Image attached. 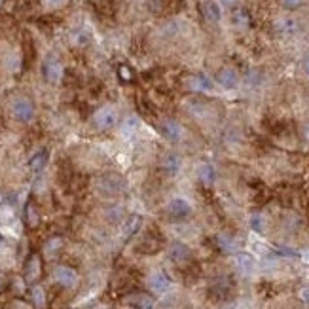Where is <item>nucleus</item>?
<instances>
[{"mask_svg":"<svg viewBox=\"0 0 309 309\" xmlns=\"http://www.w3.org/2000/svg\"><path fill=\"white\" fill-rule=\"evenodd\" d=\"M125 186H127V182L120 173H107L95 181V190L102 197H116V195L123 194Z\"/></svg>","mask_w":309,"mask_h":309,"instance_id":"nucleus-1","label":"nucleus"},{"mask_svg":"<svg viewBox=\"0 0 309 309\" xmlns=\"http://www.w3.org/2000/svg\"><path fill=\"white\" fill-rule=\"evenodd\" d=\"M118 121H120V114H118V108L112 107V105H105V107H101L93 114L95 127L101 129V131L114 129L118 125Z\"/></svg>","mask_w":309,"mask_h":309,"instance_id":"nucleus-2","label":"nucleus"},{"mask_svg":"<svg viewBox=\"0 0 309 309\" xmlns=\"http://www.w3.org/2000/svg\"><path fill=\"white\" fill-rule=\"evenodd\" d=\"M10 110H12V116H14L17 121H21V123H29V121H33L34 114H36L33 101L27 99V97H17V99H14Z\"/></svg>","mask_w":309,"mask_h":309,"instance_id":"nucleus-3","label":"nucleus"},{"mask_svg":"<svg viewBox=\"0 0 309 309\" xmlns=\"http://www.w3.org/2000/svg\"><path fill=\"white\" fill-rule=\"evenodd\" d=\"M192 203L186 199V197H173L171 201L167 203V215L175 220H184L192 215Z\"/></svg>","mask_w":309,"mask_h":309,"instance_id":"nucleus-4","label":"nucleus"},{"mask_svg":"<svg viewBox=\"0 0 309 309\" xmlns=\"http://www.w3.org/2000/svg\"><path fill=\"white\" fill-rule=\"evenodd\" d=\"M160 133H162L163 139H167L169 142H181L182 139H184L186 131H184V127H182L176 120L167 118V120H163L162 123H160Z\"/></svg>","mask_w":309,"mask_h":309,"instance_id":"nucleus-5","label":"nucleus"},{"mask_svg":"<svg viewBox=\"0 0 309 309\" xmlns=\"http://www.w3.org/2000/svg\"><path fill=\"white\" fill-rule=\"evenodd\" d=\"M148 287H150V290H152L154 294L163 296L171 290L173 282H171V279H169V275L165 271H152V273L148 275Z\"/></svg>","mask_w":309,"mask_h":309,"instance_id":"nucleus-6","label":"nucleus"},{"mask_svg":"<svg viewBox=\"0 0 309 309\" xmlns=\"http://www.w3.org/2000/svg\"><path fill=\"white\" fill-rule=\"evenodd\" d=\"M54 281L59 282L65 289H74L80 281V277L76 273V269L68 268V266H57L54 269Z\"/></svg>","mask_w":309,"mask_h":309,"instance_id":"nucleus-7","label":"nucleus"},{"mask_svg":"<svg viewBox=\"0 0 309 309\" xmlns=\"http://www.w3.org/2000/svg\"><path fill=\"white\" fill-rule=\"evenodd\" d=\"M42 72H44V78H46L47 84H59L65 68H63V63H61L57 57H47V59L44 61Z\"/></svg>","mask_w":309,"mask_h":309,"instance_id":"nucleus-8","label":"nucleus"},{"mask_svg":"<svg viewBox=\"0 0 309 309\" xmlns=\"http://www.w3.org/2000/svg\"><path fill=\"white\" fill-rule=\"evenodd\" d=\"M123 303L129 309H156V300L146 292H135L123 298Z\"/></svg>","mask_w":309,"mask_h":309,"instance_id":"nucleus-9","label":"nucleus"},{"mask_svg":"<svg viewBox=\"0 0 309 309\" xmlns=\"http://www.w3.org/2000/svg\"><path fill=\"white\" fill-rule=\"evenodd\" d=\"M169 258L173 260L175 264L182 266V264H188L190 258H192V250L186 243H181V241H175L171 243V247H169Z\"/></svg>","mask_w":309,"mask_h":309,"instance_id":"nucleus-10","label":"nucleus"},{"mask_svg":"<svg viewBox=\"0 0 309 309\" xmlns=\"http://www.w3.org/2000/svg\"><path fill=\"white\" fill-rule=\"evenodd\" d=\"M160 167L165 175H176L182 167V158L176 152H167V154L162 158V162H160Z\"/></svg>","mask_w":309,"mask_h":309,"instance_id":"nucleus-11","label":"nucleus"},{"mask_svg":"<svg viewBox=\"0 0 309 309\" xmlns=\"http://www.w3.org/2000/svg\"><path fill=\"white\" fill-rule=\"evenodd\" d=\"M216 82H218L224 89H234L239 86V74H237L236 68L224 67L220 72L216 74Z\"/></svg>","mask_w":309,"mask_h":309,"instance_id":"nucleus-12","label":"nucleus"},{"mask_svg":"<svg viewBox=\"0 0 309 309\" xmlns=\"http://www.w3.org/2000/svg\"><path fill=\"white\" fill-rule=\"evenodd\" d=\"M275 31L279 34H282V36H292V34H296L300 31V23L294 17L285 15V17H279L275 21Z\"/></svg>","mask_w":309,"mask_h":309,"instance_id":"nucleus-13","label":"nucleus"},{"mask_svg":"<svg viewBox=\"0 0 309 309\" xmlns=\"http://www.w3.org/2000/svg\"><path fill=\"white\" fill-rule=\"evenodd\" d=\"M236 266L243 275H252L256 269L254 256L249 254V252H239V254L236 256Z\"/></svg>","mask_w":309,"mask_h":309,"instance_id":"nucleus-14","label":"nucleus"},{"mask_svg":"<svg viewBox=\"0 0 309 309\" xmlns=\"http://www.w3.org/2000/svg\"><path fill=\"white\" fill-rule=\"evenodd\" d=\"M139 129H141V120H139L137 116H127L125 120L121 121L120 133H121V137L131 139V137H135V135L139 133Z\"/></svg>","mask_w":309,"mask_h":309,"instance_id":"nucleus-15","label":"nucleus"},{"mask_svg":"<svg viewBox=\"0 0 309 309\" xmlns=\"http://www.w3.org/2000/svg\"><path fill=\"white\" fill-rule=\"evenodd\" d=\"M188 88L194 89V91H199V93H205V91L213 89V82L205 74H195V76L188 78Z\"/></svg>","mask_w":309,"mask_h":309,"instance_id":"nucleus-16","label":"nucleus"},{"mask_svg":"<svg viewBox=\"0 0 309 309\" xmlns=\"http://www.w3.org/2000/svg\"><path fill=\"white\" fill-rule=\"evenodd\" d=\"M42 273V262H40V256L38 254H33L29 258L27 266H25V277H27V281L34 282Z\"/></svg>","mask_w":309,"mask_h":309,"instance_id":"nucleus-17","label":"nucleus"},{"mask_svg":"<svg viewBox=\"0 0 309 309\" xmlns=\"http://www.w3.org/2000/svg\"><path fill=\"white\" fill-rule=\"evenodd\" d=\"M197 176H199L201 184H205V186H213L216 182V169L213 167L211 163H201V165L197 167Z\"/></svg>","mask_w":309,"mask_h":309,"instance_id":"nucleus-18","label":"nucleus"},{"mask_svg":"<svg viewBox=\"0 0 309 309\" xmlns=\"http://www.w3.org/2000/svg\"><path fill=\"white\" fill-rule=\"evenodd\" d=\"M216 243H218V247L222 249V252H228V254H234V252H237V249H239L237 241L229 236V234H220V236L216 237Z\"/></svg>","mask_w":309,"mask_h":309,"instance_id":"nucleus-19","label":"nucleus"},{"mask_svg":"<svg viewBox=\"0 0 309 309\" xmlns=\"http://www.w3.org/2000/svg\"><path fill=\"white\" fill-rule=\"evenodd\" d=\"M139 228H141V216L139 215L129 216L127 220L123 222V226H121V237H123V239H127V237L133 236Z\"/></svg>","mask_w":309,"mask_h":309,"instance_id":"nucleus-20","label":"nucleus"},{"mask_svg":"<svg viewBox=\"0 0 309 309\" xmlns=\"http://www.w3.org/2000/svg\"><path fill=\"white\" fill-rule=\"evenodd\" d=\"M203 14H205V19L211 21V23H218L220 21V6L216 2H207L203 6Z\"/></svg>","mask_w":309,"mask_h":309,"instance_id":"nucleus-21","label":"nucleus"},{"mask_svg":"<svg viewBox=\"0 0 309 309\" xmlns=\"http://www.w3.org/2000/svg\"><path fill=\"white\" fill-rule=\"evenodd\" d=\"M31 296H33V303L38 309H42L46 305V292H44V289H42L40 285H34L33 289H31Z\"/></svg>","mask_w":309,"mask_h":309,"instance_id":"nucleus-22","label":"nucleus"},{"mask_svg":"<svg viewBox=\"0 0 309 309\" xmlns=\"http://www.w3.org/2000/svg\"><path fill=\"white\" fill-rule=\"evenodd\" d=\"M249 224H250V229H252V231L262 234L264 229H266V216L260 215V213H254V215H250Z\"/></svg>","mask_w":309,"mask_h":309,"instance_id":"nucleus-23","label":"nucleus"},{"mask_svg":"<svg viewBox=\"0 0 309 309\" xmlns=\"http://www.w3.org/2000/svg\"><path fill=\"white\" fill-rule=\"evenodd\" d=\"M46 160H47V152H44V150H42V152H38V154L31 160V163H29V165H31V169H33V171H40V169L46 165Z\"/></svg>","mask_w":309,"mask_h":309,"instance_id":"nucleus-24","label":"nucleus"},{"mask_svg":"<svg viewBox=\"0 0 309 309\" xmlns=\"http://www.w3.org/2000/svg\"><path fill=\"white\" fill-rule=\"evenodd\" d=\"M61 247H63V239H61V237H54V239H49V241L46 243L44 250H46L47 256H54Z\"/></svg>","mask_w":309,"mask_h":309,"instance_id":"nucleus-25","label":"nucleus"},{"mask_svg":"<svg viewBox=\"0 0 309 309\" xmlns=\"http://www.w3.org/2000/svg\"><path fill=\"white\" fill-rule=\"evenodd\" d=\"M249 14L247 12H243V10H237L236 14H234V25L239 29H245L249 25Z\"/></svg>","mask_w":309,"mask_h":309,"instance_id":"nucleus-26","label":"nucleus"},{"mask_svg":"<svg viewBox=\"0 0 309 309\" xmlns=\"http://www.w3.org/2000/svg\"><path fill=\"white\" fill-rule=\"evenodd\" d=\"M38 220H40V216H38V213H36V209H34L33 203H29L27 205V222H29V226H36L38 224Z\"/></svg>","mask_w":309,"mask_h":309,"instance_id":"nucleus-27","label":"nucleus"},{"mask_svg":"<svg viewBox=\"0 0 309 309\" xmlns=\"http://www.w3.org/2000/svg\"><path fill=\"white\" fill-rule=\"evenodd\" d=\"M281 2L282 8H287V10H296V8H300L303 4V0H279Z\"/></svg>","mask_w":309,"mask_h":309,"instance_id":"nucleus-28","label":"nucleus"},{"mask_svg":"<svg viewBox=\"0 0 309 309\" xmlns=\"http://www.w3.org/2000/svg\"><path fill=\"white\" fill-rule=\"evenodd\" d=\"M118 72H120V78L123 82H131V80H133V72H131L127 67H120V70H118Z\"/></svg>","mask_w":309,"mask_h":309,"instance_id":"nucleus-29","label":"nucleus"},{"mask_svg":"<svg viewBox=\"0 0 309 309\" xmlns=\"http://www.w3.org/2000/svg\"><path fill=\"white\" fill-rule=\"evenodd\" d=\"M44 2V6L47 8H61V6H65L68 0H42Z\"/></svg>","mask_w":309,"mask_h":309,"instance_id":"nucleus-30","label":"nucleus"},{"mask_svg":"<svg viewBox=\"0 0 309 309\" xmlns=\"http://www.w3.org/2000/svg\"><path fill=\"white\" fill-rule=\"evenodd\" d=\"M300 300L305 303H309V287H303L302 290H300Z\"/></svg>","mask_w":309,"mask_h":309,"instance_id":"nucleus-31","label":"nucleus"},{"mask_svg":"<svg viewBox=\"0 0 309 309\" xmlns=\"http://www.w3.org/2000/svg\"><path fill=\"white\" fill-rule=\"evenodd\" d=\"M220 2L222 6H228V8H234V6H237L241 0H218Z\"/></svg>","mask_w":309,"mask_h":309,"instance_id":"nucleus-32","label":"nucleus"},{"mask_svg":"<svg viewBox=\"0 0 309 309\" xmlns=\"http://www.w3.org/2000/svg\"><path fill=\"white\" fill-rule=\"evenodd\" d=\"M302 67H303V72H305V74L309 76V57H305V59H303V65H302Z\"/></svg>","mask_w":309,"mask_h":309,"instance_id":"nucleus-33","label":"nucleus"},{"mask_svg":"<svg viewBox=\"0 0 309 309\" xmlns=\"http://www.w3.org/2000/svg\"><path fill=\"white\" fill-rule=\"evenodd\" d=\"M303 137H305V139L309 141V123L305 125V127H303Z\"/></svg>","mask_w":309,"mask_h":309,"instance_id":"nucleus-34","label":"nucleus"},{"mask_svg":"<svg viewBox=\"0 0 309 309\" xmlns=\"http://www.w3.org/2000/svg\"><path fill=\"white\" fill-rule=\"evenodd\" d=\"M95 309H107V307H105V305H99V307H95Z\"/></svg>","mask_w":309,"mask_h":309,"instance_id":"nucleus-35","label":"nucleus"},{"mask_svg":"<svg viewBox=\"0 0 309 309\" xmlns=\"http://www.w3.org/2000/svg\"><path fill=\"white\" fill-rule=\"evenodd\" d=\"M2 2H4V0H0V6H2Z\"/></svg>","mask_w":309,"mask_h":309,"instance_id":"nucleus-36","label":"nucleus"}]
</instances>
